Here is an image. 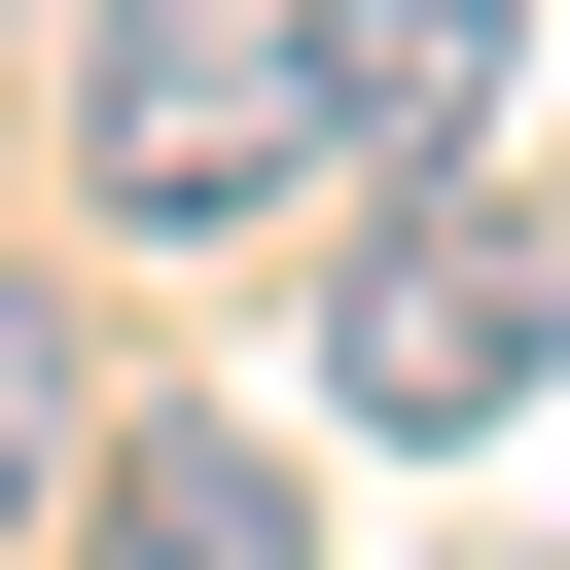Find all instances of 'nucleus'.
<instances>
[{"mask_svg": "<svg viewBox=\"0 0 570 570\" xmlns=\"http://www.w3.org/2000/svg\"><path fill=\"white\" fill-rule=\"evenodd\" d=\"M71 463H107V321L0 285V534H71Z\"/></svg>", "mask_w": 570, "mask_h": 570, "instance_id": "39448f33", "label": "nucleus"}, {"mask_svg": "<svg viewBox=\"0 0 570 570\" xmlns=\"http://www.w3.org/2000/svg\"><path fill=\"white\" fill-rule=\"evenodd\" d=\"M285 71H321V178H463L499 71H534V0H285Z\"/></svg>", "mask_w": 570, "mask_h": 570, "instance_id": "20e7f679", "label": "nucleus"}, {"mask_svg": "<svg viewBox=\"0 0 570 570\" xmlns=\"http://www.w3.org/2000/svg\"><path fill=\"white\" fill-rule=\"evenodd\" d=\"M71 570H321V499H285V428H249V392H107Z\"/></svg>", "mask_w": 570, "mask_h": 570, "instance_id": "7ed1b4c3", "label": "nucleus"}, {"mask_svg": "<svg viewBox=\"0 0 570 570\" xmlns=\"http://www.w3.org/2000/svg\"><path fill=\"white\" fill-rule=\"evenodd\" d=\"M71 178H107L142 249H214L249 178H321V71H285V0H107V36H71Z\"/></svg>", "mask_w": 570, "mask_h": 570, "instance_id": "f257e3e1", "label": "nucleus"}, {"mask_svg": "<svg viewBox=\"0 0 570 570\" xmlns=\"http://www.w3.org/2000/svg\"><path fill=\"white\" fill-rule=\"evenodd\" d=\"M534 356H570V321H534V249H499L463 178H392V214H356V285H321V392H356V428H499Z\"/></svg>", "mask_w": 570, "mask_h": 570, "instance_id": "f03ea898", "label": "nucleus"}]
</instances>
